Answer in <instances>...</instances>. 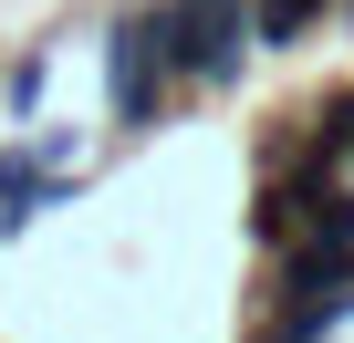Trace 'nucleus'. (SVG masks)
Listing matches in <instances>:
<instances>
[{
	"instance_id": "obj_1",
	"label": "nucleus",
	"mask_w": 354,
	"mask_h": 343,
	"mask_svg": "<svg viewBox=\"0 0 354 343\" xmlns=\"http://www.w3.org/2000/svg\"><path fill=\"white\" fill-rule=\"evenodd\" d=\"M167 104H177L167 21H156V11H125V21L104 32V115H115V135H156Z\"/></svg>"
},
{
	"instance_id": "obj_2",
	"label": "nucleus",
	"mask_w": 354,
	"mask_h": 343,
	"mask_svg": "<svg viewBox=\"0 0 354 343\" xmlns=\"http://www.w3.org/2000/svg\"><path fill=\"white\" fill-rule=\"evenodd\" d=\"M156 21H167L177 84H198V94H230L240 63L261 52V42H250V0H156Z\"/></svg>"
},
{
	"instance_id": "obj_3",
	"label": "nucleus",
	"mask_w": 354,
	"mask_h": 343,
	"mask_svg": "<svg viewBox=\"0 0 354 343\" xmlns=\"http://www.w3.org/2000/svg\"><path fill=\"white\" fill-rule=\"evenodd\" d=\"M63 198H84V166H42L21 146H0V229H21L32 208H63Z\"/></svg>"
},
{
	"instance_id": "obj_4",
	"label": "nucleus",
	"mask_w": 354,
	"mask_h": 343,
	"mask_svg": "<svg viewBox=\"0 0 354 343\" xmlns=\"http://www.w3.org/2000/svg\"><path fill=\"white\" fill-rule=\"evenodd\" d=\"M42 84H53V63H42V52H21V63H11V115H21V104H32Z\"/></svg>"
},
{
	"instance_id": "obj_5",
	"label": "nucleus",
	"mask_w": 354,
	"mask_h": 343,
	"mask_svg": "<svg viewBox=\"0 0 354 343\" xmlns=\"http://www.w3.org/2000/svg\"><path fill=\"white\" fill-rule=\"evenodd\" d=\"M261 343H271V333H261Z\"/></svg>"
}]
</instances>
